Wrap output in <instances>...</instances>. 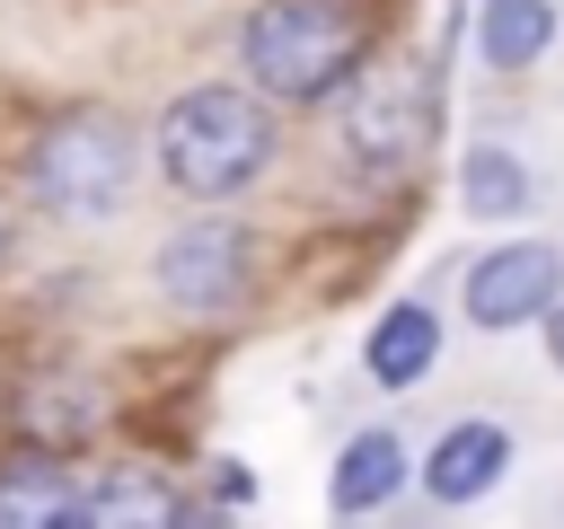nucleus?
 <instances>
[{
	"label": "nucleus",
	"mask_w": 564,
	"mask_h": 529,
	"mask_svg": "<svg viewBox=\"0 0 564 529\" xmlns=\"http://www.w3.org/2000/svg\"><path fill=\"white\" fill-rule=\"evenodd\" d=\"M432 353H441V326H432V309H414V300H397V309L370 326V379H379V388H414V379L432 370Z\"/></svg>",
	"instance_id": "8"
},
{
	"label": "nucleus",
	"mask_w": 564,
	"mask_h": 529,
	"mask_svg": "<svg viewBox=\"0 0 564 529\" xmlns=\"http://www.w3.org/2000/svg\"><path fill=\"white\" fill-rule=\"evenodd\" d=\"M502 458H511V432H502V423H449L423 476H432L441 503H476V494L502 476Z\"/></svg>",
	"instance_id": "7"
},
{
	"label": "nucleus",
	"mask_w": 564,
	"mask_h": 529,
	"mask_svg": "<svg viewBox=\"0 0 564 529\" xmlns=\"http://www.w3.org/2000/svg\"><path fill=\"white\" fill-rule=\"evenodd\" d=\"M26 185H35L44 212H70V220L115 212L123 185H132V141H123V123H115V115H62V123H44L35 150H26Z\"/></svg>",
	"instance_id": "3"
},
{
	"label": "nucleus",
	"mask_w": 564,
	"mask_h": 529,
	"mask_svg": "<svg viewBox=\"0 0 564 529\" xmlns=\"http://www.w3.org/2000/svg\"><path fill=\"white\" fill-rule=\"evenodd\" d=\"M88 529H185V511H176V494H167L150 467H123V476L97 485Z\"/></svg>",
	"instance_id": "11"
},
{
	"label": "nucleus",
	"mask_w": 564,
	"mask_h": 529,
	"mask_svg": "<svg viewBox=\"0 0 564 529\" xmlns=\"http://www.w3.org/2000/svg\"><path fill=\"white\" fill-rule=\"evenodd\" d=\"M458 194H467V212H476V220H511V212L529 203V168H520L511 150H467Z\"/></svg>",
	"instance_id": "13"
},
{
	"label": "nucleus",
	"mask_w": 564,
	"mask_h": 529,
	"mask_svg": "<svg viewBox=\"0 0 564 529\" xmlns=\"http://www.w3.org/2000/svg\"><path fill=\"white\" fill-rule=\"evenodd\" d=\"M538 309H555V247H494L476 273H467V317L476 326H520V317H538Z\"/></svg>",
	"instance_id": "5"
},
{
	"label": "nucleus",
	"mask_w": 564,
	"mask_h": 529,
	"mask_svg": "<svg viewBox=\"0 0 564 529\" xmlns=\"http://www.w3.org/2000/svg\"><path fill=\"white\" fill-rule=\"evenodd\" d=\"M546 353H555V370H564V300L546 309Z\"/></svg>",
	"instance_id": "14"
},
{
	"label": "nucleus",
	"mask_w": 564,
	"mask_h": 529,
	"mask_svg": "<svg viewBox=\"0 0 564 529\" xmlns=\"http://www.w3.org/2000/svg\"><path fill=\"white\" fill-rule=\"evenodd\" d=\"M159 282H167V300H176V309L220 317V309L247 291V238H238V229H220V220H203V229H185V238L159 256Z\"/></svg>",
	"instance_id": "4"
},
{
	"label": "nucleus",
	"mask_w": 564,
	"mask_h": 529,
	"mask_svg": "<svg viewBox=\"0 0 564 529\" xmlns=\"http://www.w3.org/2000/svg\"><path fill=\"white\" fill-rule=\"evenodd\" d=\"M414 141H423V97H414V88H370V97H352V150H361L370 168H397Z\"/></svg>",
	"instance_id": "9"
},
{
	"label": "nucleus",
	"mask_w": 564,
	"mask_h": 529,
	"mask_svg": "<svg viewBox=\"0 0 564 529\" xmlns=\"http://www.w3.org/2000/svg\"><path fill=\"white\" fill-rule=\"evenodd\" d=\"M397 485H405V441H397V432L344 441V458H335V511H370V503H388Z\"/></svg>",
	"instance_id": "10"
},
{
	"label": "nucleus",
	"mask_w": 564,
	"mask_h": 529,
	"mask_svg": "<svg viewBox=\"0 0 564 529\" xmlns=\"http://www.w3.org/2000/svg\"><path fill=\"white\" fill-rule=\"evenodd\" d=\"M555 44V9L546 0H485V62L494 71H529Z\"/></svg>",
	"instance_id": "12"
},
{
	"label": "nucleus",
	"mask_w": 564,
	"mask_h": 529,
	"mask_svg": "<svg viewBox=\"0 0 564 529\" xmlns=\"http://www.w3.org/2000/svg\"><path fill=\"white\" fill-rule=\"evenodd\" d=\"M264 159H273V123H264V106L238 97V88H194V97H176L167 123H159V176H167L176 194H194V203H220V194L256 185Z\"/></svg>",
	"instance_id": "1"
},
{
	"label": "nucleus",
	"mask_w": 564,
	"mask_h": 529,
	"mask_svg": "<svg viewBox=\"0 0 564 529\" xmlns=\"http://www.w3.org/2000/svg\"><path fill=\"white\" fill-rule=\"evenodd\" d=\"M0 529H88L79 485L62 476V458H18L0 467Z\"/></svg>",
	"instance_id": "6"
},
{
	"label": "nucleus",
	"mask_w": 564,
	"mask_h": 529,
	"mask_svg": "<svg viewBox=\"0 0 564 529\" xmlns=\"http://www.w3.org/2000/svg\"><path fill=\"white\" fill-rule=\"evenodd\" d=\"M238 53H247V79L264 97H326L352 62H361V35L344 26V9L326 0H264L247 26H238Z\"/></svg>",
	"instance_id": "2"
},
{
	"label": "nucleus",
	"mask_w": 564,
	"mask_h": 529,
	"mask_svg": "<svg viewBox=\"0 0 564 529\" xmlns=\"http://www.w3.org/2000/svg\"><path fill=\"white\" fill-rule=\"evenodd\" d=\"M9 238H18V229H9V203H0V256H9Z\"/></svg>",
	"instance_id": "15"
}]
</instances>
